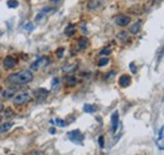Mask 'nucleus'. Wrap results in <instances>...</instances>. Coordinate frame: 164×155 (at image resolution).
I'll return each instance as SVG.
<instances>
[{
	"label": "nucleus",
	"instance_id": "obj_1",
	"mask_svg": "<svg viewBox=\"0 0 164 155\" xmlns=\"http://www.w3.org/2000/svg\"><path fill=\"white\" fill-rule=\"evenodd\" d=\"M33 80V73L29 70H24L18 73H13L8 77V82L12 84H25Z\"/></svg>",
	"mask_w": 164,
	"mask_h": 155
},
{
	"label": "nucleus",
	"instance_id": "obj_2",
	"mask_svg": "<svg viewBox=\"0 0 164 155\" xmlns=\"http://www.w3.org/2000/svg\"><path fill=\"white\" fill-rule=\"evenodd\" d=\"M49 64V59L47 57H39L36 62H33L30 68H32V71H39L40 68L43 67H47Z\"/></svg>",
	"mask_w": 164,
	"mask_h": 155
},
{
	"label": "nucleus",
	"instance_id": "obj_3",
	"mask_svg": "<svg viewBox=\"0 0 164 155\" xmlns=\"http://www.w3.org/2000/svg\"><path fill=\"white\" fill-rule=\"evenodd\" d=\"M30 97H29V95L27 92H23V93H18L15 96L14 95V100H13V103L15 106H20V105H24V103H27L29 102Z\"/></svg>",
	"mask_w": 164,
	"mask_h": 155
},
{
	"label": "nucleus",
	"instance_id": "obj_4",
	"mask_svg": "<svg viewBox=\"0 0 164 155\" xmlns=\"http://www.w3.org/2000/svg\"><path fill=\"white\" fill-rule=\"evenodd\" d=\"M67 137H68V140H71L75 144H82V141H83V135L80 130L70 131L67 134Z\"/></svg>",
	"mask_w": 164,
	"mask_h": 155
},
{
	"label": "nucleus",
	"instance_id": "obj_5",
	"mask_svg": "<svg viewBox=\"0 0 164 155\" xmlns=\"http://www.w3.org/2000/svg\"><path fill=\"white\" fill-rule=\"evenodd\" d=\"M48 95H49V91L47 88H43V87L37 88L36 91H34V96H36L37 102H43L44 100H47Z\"/></svg>",
	"mask_w": 164,
	"mask_h": 155
},
{
	"label": "nucleus",
	"instance_id": "obj_6",
	"mask_svg": "<svg viewBox=\"0 0 164 155\" xmlns=\"http://www.w3.org/2000/svg\"><path fill=\"white\" fill-rule=\"evenodd\" d=\"M119 127V111H114L113 115H111V130L113 133L117 131Z\"/></svg>",
	"mask_w": 164,
	"mask_h": 155
},
{
	"label": "nucleus",
	"instance_id": "obj_7",
	"mask_svg": "<svg viewBox=\"0 0 164 155\" xmlns=\"http://www.w3.org/2000/svg\"><path fill=\"white\" fill-rule=\"evenodd\" d=\"M130 22H131V19H130V16H127V15H119L115 19V23L119 27H125V25H127Z\"/></svg>",
	"mask_w": 164,
	"mask_h": 155
},
{
	"label": "nucleus",
	"instance_id": "obj_8",
	"mask_svg": "<svg viewBox=\"0 0 164 155\" xmlns=\"http://www.w3.org/2000/svg\"><path fill=\"white\" fill-rule=\"evenodd\" d=\"M19 86H20V84H14L12 88H8V90L3 91V93H2L3 98L8 100V98H12V97H14V95H15V90H16V88H20Z\"/></svg>",
	"mask_w": 164,
	"mask_h": 155
},
{
	"label": "nucleus",
	"instance_id": "obj_9",
	"mask_svg": "<svg viewBox=\"0 0 164 155\" xmlns=\"http://www.w3.org/2000/svg\"><path fill=\"white\" fill-rule=\"evenodd\" d=\"M15 64H16L15 58H13V57H10V56H9V57H5L4 61H3V66H4L5 70H12V68L15 67Z\"/></svg>",
	"mask_w": 164,
	"mask_h": 155
},
{
	"label": "nucleus",
	"instance_id": "obj_10",
	"mask_svg": "<svg viewBox=\"0 0 164 155\" xmlns=\"http://www.w3.org/2000/svg\"><path fill=\"white\" fill-rule=\"evenodd\" d=\"M130 83H131V77L127 76V74H123L119 78V84L121 86V87H127Z\"/></svg>",
	"mask_w": 164,
	"mask_h": 155
},
{
	"label": "nucleus",
	"instance_id": "obj_11",
	"mask_svg": "<svg viewBox=\"0 0 164 155\" xmlns=\"http://www.w3.org/2000/svg\"><path fill=\"white\" fill-rule=\"evenodd\" d=\"M65 81H66V83L68 86H75L77 83V77H75V76H66Z\"/></svg>",
	"mask_w": 164,
	"mask_h": 155
},
{
	"label": "nucleus",
	"instance_id": "obj_12",
	"mask_svg": "<svg viewBox=\"0 0 164 155\" xmlns=\"http://www.w3.org/2000/svg\"><path fill=\"white\" fill-rule=\"evenodd\" d=\"M13 126V122H6V124H3L2 126H0V133H6V131H9L10 129Z\"/></svg>",
	"mask_w": 164,
	"mask_h": 155
},
{
	"label": "nucleus",
	"instance_id": "obj_13",
	"mask_svg": "<svg viewBox=\"0 0 164 155\" xmlns=\"http://www.w3.org/2000/svg\"><path fill=\"white\" fill-rule=\"evenodd\" d=\"M140 27H141V23H140V22H138V23L133 24V27H130V33H133V34H136L140 30Z\"/></svg>",
	"mask_w": 164,
	"mask_h": 155
},
{
	"label": "nucleus",
	"instance_id": "obj_14",
	"mask_svg": "<svg viewBox=\"0 0 164 155\" xmlns=\"http://www.w3.org/2000/svg\"><path fill=\"white\" fill-rule=\"evenodd\" d=\"M87 46H89V43H87V39H86V38H81V39L79 40V47H80V49H86V48H87Z\"/></svg>",
	"mask_w": 164,
	"mask_h": 155
},
{
	"label": "nucleus",
	"instance_id": "obj_15",
	"mask_svg": "<svg viewBox=\"0 0 164 155\" xmlns=\"http://www.w3.org/2000/svg\"><path fill=\"white\" fill-rule=\"evenodd\" d=\"M83 111L85 112H89V114H92L96 111V107H95L93 105H85L83 106Z\"/></svg>",
	"mask_w": 164,
	"mask_h": 155
},
{
	"label": "nucleus",
	"instance_id": "obj_16",
	"mask_svg": "<svg viewBox=\"0 0 164 155\" xmlns=\"http://www.w3.org/2000/svg\"><path fill=\"white\" fill-rule=\"evenodd\" d=\"M73 33H75V25L70 24L66 28V34H67V36H73Z\"/></svg>",
	"mask_w": 164,
	"mask_h": 155
},
{
	"label": "nucleus",
	"instance_id": "obj_17",
	"mask_svg": "<svg viewBox=\"0 0 164 155\" xmlns=\"http://www.w3.org/2000/svg\"><path fill=\"white\" fill-rule=\"evenodd\" d=\"M6 5L9 6V8H12V9H14V8H18V5H19V3L16 2V0H9V2L6 3Z\"/></svg>",
	"mask_w": 164,
	"mask_h": 155
},
{
	"label": "nucleus",
	"instance_id": "obj_18",
	"mask_svg": "<svg viewBox=\"0 0 164 155\" xmlns=\"http://www.w3.org/2000/svg\"><path fill=\"white\" fill-rule=\"evenodd\" d=\"M58 84H59V80L57 78V77H54V78L52 80V84H51L52 90H57L58 88Z\"/></svg>",
	"mask_w": 164,
	"mask_h": 155
},
{
	"label": "nucleus",
	"instance_id": "obj_19",
	"mask_svg": "<svg viewBox=\"0 0 164 155\" xmlns=\"http://www.w3.org/2000/svg\"><path fill=\"white\" fill-rule=\"evenodd\" d=\"M63 53H65V48H63V47H59V48L57 49V52H56V56H57L58 58H62V57H63Z\"/></svg>",
	"mask_w": 164,
	"mask_h": 155
},
{
	"label": "nucleus",
	"instance_id": "obj_20",
	"mask_svg": "<svg viewBox=\"0 0 164 155\" xmlns=\"http://www.w3.org/2000/svg\"><path fill=\"white\" fill-rule=\"evenodd\" d=\"M111 53V49L110 48H102L101 50H100V54L101 56H109Z\"/></svg>",
	"mask_w": 164,
	"mask_h": 155
},
{
	"label": "nucleus",
	"instance_id": "obj_21",
	"mask_svg": "<svg viewBox=\"0 0 164 155\" xmlns=\"http://www.w3.org/2000/svg\"><path fill=\"white\" fill-rule=\"evenodd\" d=\"M107 63H109V58H107V57L101 58L100 61H99V67H102V66H105V64H107Z\"/></svg>",
	"mask_w": 164,
	"mask_h": 155
},
{
	"label": "nucleus",
	"instance_id": "obj_22",
	"mask_svg": "<svg viewBox=\"0 0 164 155\" xmlns=\"http://www.w3.org/2000/svg\"><path fill=\"white\" fill-rule=\"evenodd\" d=\"M54 122H56L58 126H61V127H65V126H66V122L63 121V120H61V119H56Z\"/></svg>",
	"mask_w": 164,
	"mask_h": 155
},
{
	"label": "nucleus",
	"instance_id": "obj_23",
	"mask_svg": "<svg viewBox=\"0 0 164 155\" xmlns=\"http://www.w3.org/2000/svg\"><path fill=\"white\" fill-rule=\"evenodd\" d=\"M73 70H76V66H65L63 67V71L65 72H70V71H73Z\"/></svg>",
	"mask_w": 164,
	"mask_h": 155
},
{
	"label": "nucleus",
	"instance_id": "obj_24",
	"mask_svg": "<svg viewBox=\"0 0 164 155\" xmlns=\"http://www.w3.org/2000/svg\"><path fill=\"white\" fill-rule=\"evenodd\" d=\"M125 36H127V33H126V32H121V33H119V34H117V38L123 39V38H125Z\"/></svg>",
	"mask_w": 164,
	"mask_h": 155
},
{
	"label": "nucleus",
	"instance_id": "obj_25",
	"mask_svg": "<svg viewBox=\"0 0 164 155\" xmlns=\"http://www.w3.org/2000/svg\"><path fill=\"white\" fill-rule=\"evenodd\" d=\"M24 29L32 30V29H33V24H32V23H28V24H25V25H24Z\"/></svg>",
	"mask_w": 164,
	"mask_h": 155
},
{
	"label": "nucleus",
	"instance_id": "obj_26",
	"mask_svg": "<svg viewBox=\"0 0 164 155\" xmlns=\"http://www.w3.org/2000/svg\"><path fill=\"white\" fill-rule=\"evenodd\" d=\"M99 143H100V148H103V136H100Z\"/></svg>",
	"mask_w": 164,
	"mask_h": 155
},
{
	"label": "nucleus",
	"instance_id": "obj_27",
	"mask_svg": "<svg viewBox=\"0 0 164 155\" xmlns=\"http://www.w3.org/2000/svg\"><path fill=\"white\" fill-rule=\"evenodd\" d=\"M159 140L160 141L163 140V127H160V130H159Z\"/></svg>",
	"mask_w": 164,
	"mask_h": 155
},
{
	"label": "nucleus",
	"instance_id": "obj_28",
	"mask_svg": "<svg viewBox=\"0 0 164 155\" xmlns=\"http://www.w3.org/2000/svg\"><path fill=\"white\" fill-rule=\"evenodd\" d=\"M130 70H131V72H133V73H135V72H136V70H135V66H134V63H130Z\"/></svg>",
	"mask_w": 164,
	"mask_h": 155
},
{
	"label": "nucleus",
	"instance_id": "obj_29",
	"mask_svg": "<svg viewBox=\"0 0 164 155\" xmlns=\"http://www.w3.org/2000/svg\"><path fill=\"white\" fill-rule=\"evenodd\" d=\"M3 108H4V106L2 105V103H0V112H2V111H3Z\"/></svg>",
	"mask_w": 164,
	"mask_h": 155
},
{
	"label": "nucleus",
	"instance_id": "obj_30",
	"mask_svg": "<svg viewBox=\"0 0 164 155\" xmlns=\"http://www.w3.org/2000/svg\"><path fill=\"white\" fill-rule=\"evenodd\" d=\"M52 3H58V2H61V0H51Z\"/></svg>",
	"mask_w": 164,
	"mask_h": 155
},
{
	"label": "nucleus",
	"instance_id": "obj_31",
	"mask_svg": "<svg viewBox=\"0 0 164 155\" xmlns=\"http://www.w3.org/2000/svg\"><path fill=\"white\" fill-rule=\"evenodd\" d=\"M0 122H2V116H0Z\"/></svg>",
	"mask_w": 164,
	"mask_h": 155
}]
</instances>
